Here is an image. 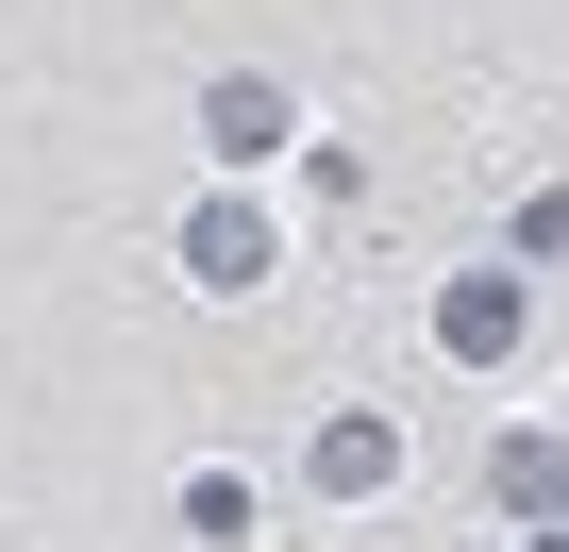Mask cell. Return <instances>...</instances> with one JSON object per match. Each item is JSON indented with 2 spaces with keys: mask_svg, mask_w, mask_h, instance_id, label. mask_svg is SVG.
Here are the masks:
<instances>
[{
  "mask_svg": "<svg viewBox=\"0 0 569 552\" xmlns=\"http://www.w3.org/2000/svg\"><path fill=\"white\" fill-rule=\"evenodd\" d=\"M268 134H284V101H268V84H218V151H234V168H251V151H268Z\"/></svg>",
  "mask_w": 569,
  "mask_h": 552,
  "instance_id": "cell-3",
  "label": "cell"
},
{
  "mask_svg": "<svg viewBox=\"0 0 569 552\" xmlns=\"http://www.w3.org/2000/svg\"><path fill=\"white\" fill-rule=\"evenodd\" d=\"M452 352H486V369L519 352V285H502V268H486V285H452Z\"/></svg>",
  "mask_w": 569,
  "mask_h": 552,
  "instance_id": "cell-1",
  "label": "cell"
},
{
  "mask_svg": "<svg viewBox=\"0 0 569 552\" xmlns=\"http://www.w3.org/2000/svg\"><path fill=\"white\" fill-rule=\"evenodd\" d=\"M184 268H201V285H251V268H268V234H251V218H234V201H218V218H201V234H184Z\"/></svg>",
  "mask_w": 569,
  "mask_h": 552,
  "instance_id": "cell-2",
  "label": "cell"
}]
</instances>
